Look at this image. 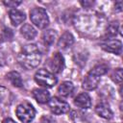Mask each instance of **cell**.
Wrapping results in <instances>:
<instances>
[{
    "instance_id": "9c48e42d",
    "label": "cell",
    "mask_w": 123,
    "mask_h": 123,
    "mask_svg": "<svg viewBox=\"0 0 123 123\" xmlns=\"http://www.w3.org/2000/svg\"><path fill=\"white\" fill-rule=\"evenodd\" d=\"M101 47L105 51L111 52L116 55H120L122 52V43L118 39H113V38L106 39L103 42H101Z\"/></svg>"
},
{
    "instance_id": "d4e9b609",
    "label": "cell",
    "mask_w": 123,
    "mask_h": 123,
    "mask_svg": "<svg viewBox=\"0 0 123 123\" xmlns=\"http://www.w3.org/2000/svg\"><path fill=\"white\" fill-rule=\"evenodd\" d=\"M3 123H16V122L13 121L12 118H6V119L3 121Z\"/></svg>"
},
{
    "instance_id": "7c38bea8",
    "label": "cell",
    "mask_w": 123,
    "mask_h": 123,
    "mask_svg": "<svg viewBox=\"0 0 123 123\" xmlns=\"http://www.w3.org/2000/svg\"><path fill=\"white\" fill-rule=\"evenodd\" d=\"M9 15H10V19H11V22L13 26H18L20 25L26 18L25 16V13L19 10H16V9H12L9 12Z\"/></svg>"
},
{
    "instance_id": "7402d4cb",
    "label": "cell",
    "mask_w": 123,
    "mask_h": 123,
    "mask_svg": "<svg viewBox=\"0 0 123 123\" xmlns=\"http://www.w3.org/2000/svg\"><path fill=\"white\" fill-rule=\"evenodd\" d=\"M7 63V57L3 50L0 49V66H4Z\"/></svg>"
},
{
    "instance_id": "ffe728a7",
    "label": "cell",
    "mask_w": 123,
    "mask_h": 123,
    "mask_svg": "<svg viewBox=\"0 0 123 123\" xmlns=\"http://www.w3.org/2000/svg\"><path fill=\"white\" fill-rule=\"evenodd\" d=\"M112 80L117 83V84H120L123 80V73H122V69L121 68H117L113 74H112Z\"/></svg>"
},
{
    "instance_id": "8992f818",
    "label": "cell",
    "mask_w": 123,
    "mask_h": 123,
    "mask_svg": "<svg viewBox=\"0 0 123 123\" xmlns=\"http://www.w3.org/2000/svg\"><path fill=\"white\" fill-rule=\"evenodd\" d=\"M16 115L18 119L23 123H30L36 115V111L34 107L28 103L24 102L17 106L16 108Z\"/></svg>"
},
{
    "instance_id": "5b68a950",
    "label": "cell",
    "mask_w": 123,
    "mask_h": 123,
    "mask_svg": "<svg viewBox=\"0 0 123 123\" xmlns=\"http://www.w3.org/2000/svg\"><path fill=\"white\" fill-rule=\"evenodd\" d=\"M30 19L37 27L44 29L49 24V17L46 11L42 8H34L30 12Z\"/></svg>"
},
{
    "instance_id": "cb8c5ba5",
    "label": "cell",
    "mask_w": 123,
    "mask_h": 123,
    "mask_svg": "<svg viewBox=\"0 0 123 123\" xmlns=\"http://www.w3.org/2000/svg\"><path fill=\"white\" fill-rule=\"evenodd\" d=\"M122 4H123L122 1H118V2H116V3H115V9H116L117 11L120 12V11L122 10Z\"/></svg>"
},
{
    "instance_id": "8fae6325",
    "label": "cell",
    "mask_w": 123,
    "mask_h": 123,
    "mask_svg": "<svg viewBox=\"0 0 123 123\" xmlns=\"http://www.w3.org/2000/svg\"><path fill=\"white\" fill-rule=\"evenodd\" d=\"M74 43V37L69 32H65L62 34V36L60 37L58 41V46L62 50H66L70 48Z\"/></svg>"
},
{
    "instance_id": "5bb4252c",
    "label": "cell",
    "mask_w": 123,
    "mask_h": 123,
    "mask_svg": "<svg viewBox=\"0 0 123 123\" xmlns=\"http://www.w3.org/2000/svg\"><path fill=\"white\" fill-rule=\"evenodd\" d=\"M33 96L34 98L40 104H45L48 103L50 99V94L46 89H41V88H36L33 90Z\"/></svg>"
},
{
    "instance_id": "6da1fadb",
    "label": "cell",
    "mask_w": 123,
    "mask_h": 123,
    "mask_svg": "<svg viewBox=\"0 0 123 123\" xmlns=\"http://www.w3.org/2000/svg\"><path fill=\"white\" fill-rule=\"evenodd\" d=\"M41 61V54L36 44H27L18 55V62L26 69L37 67Z\"/></svg>"
},
{
    "instance_id": "d6986e66",
    "label": "cell",
    "mask_w": 123,
    "mask_h": 123,
    "mask_svg": "<svg viewBox=\"0 0 123 123\" xmlns=\"http://www.w3.org/2000/svg\"><path fill=\"white\" fill-rule=\"evenodd\" d=\"M9 96H10V91L4 86H0V104L6 103L7 100H9Z\"/></svg>"
},
{
    "instance_id": "9a60e30c",
    "label": "cell",
    "mask_w": 123,
    "mask_h": 123,
    "mask_svg": "<svg viewBox=\"0 0 123 123\" xmlns=\"http://www.w3.org/2000/svg\"><path fill=\"white\" fill-rule=\"evenodd\" d=\"M21 35L28 40H32L35 38V37L37 36V31L36 29L31 25V24H24L21 27Z\"/></svg>"
},
{
    "instance_id": "7a4b0ae2",
    "label": "cell",
    "mask_w": 123,
    "mask_h": 123,
    "mask_svg": "<svg viewBox=\"0 0 123 123\" xmlns=\"http://www.w3.org/2000/svg\"><path fill=\"white\" fill-rule=\"evenodd\" d=\"M108 69L109 67L104 63L95 65L85 77L83 81V88H85L86 90L95 89L100 83L101 76L106 74L108 72Z\"/></svg>"
},
{
    "instance_id": "4fadbf2b",
    "label": "cell",
    "mask_w": 123,
    "mask_h": 123,
    "mask_svg": "<svg viewBox=\"0 0 123 123\" xmlns=\"http://www.w3.org/2000/svg\"><path fill=\"white\" fill-rule=\"evenodd\" d=\"M95 111L99 116H101V117H103L105 119H111L112 117V115H113L111 108L106 103L98 104L96 106V108H95Z\"/></svg>"
},
{
    "instance_id": "e0dca14e",
    "label": "cell",
    "mask_w": 123,
    "mask_h": 123,
    "mask_svg": "<svg viewBox=\"0 0 123 123\" xmlns=\"http://www.w3.org/2000/svg\"><path fill=\"white\" fill-rule=\"evenodd\" d=\"M73 90H74V86L71 82H63L60 85V86L58 88L59 93L63 97L69 96L73 92Z\"/></svg>"
},
{
    "instance_id": "44dd1931",
    "label": "cell",
    "mask_w": 123,
    "mask_h": 123,
    "mask_svg": "<svg viewBox=\"0 0 123 123\" xmlns=\"http://www.w3.org/2000/svg\"><path fill=\"white\" fill-rule=\"evenodd\" d=\"M116 33H117V26L116 25H110L109 27H108V29H107V34L109 35V36H111V37H112V36H115L116 35Z\"/></svg>"
},
{
    "instance_id": "30bf717a",
    "label": "cell",
    "mask_w": 123,
    "mask_h": 123,
    "mask_svg": "<svg viewBox=\"0 0 123 123\" xmlns=\"http://www.w3.org/2000/svg\"><path fill=\"white\" fill-rule=\"evenodd\" d=\"M74 104L81 109H88L91 107V98L86 92H82L75 98Z\"/></svg>"
},
{
    "instance_id": "ac0fdd59",
    "label": "cell",
    "mask_w": 123,
    "mask_h": 123,
    "mask_svg": "<svg viewBox=\"0 0 123 123\" xmlns=\"http://www.w3.org/2000/svg\"><path fill=\"white\" fill-rule=\"evenodd\" d=\"M57 38V33L54 30H46L42 34V40L45 45H52Z\"/></svg>"
},
{
    "instance_id": "277c9868",
    "label": "cell",
    "mask_w": 123,
    "mask_h": 123,
    "mask_svg": "<svg viewBox=\"0 0 123 123\" xmlns=\"http://www.w3.org/2000/svg\"><path fill=\"white\" fill-rule=\"evenodd\" d=\"M35 81L39 86H45V87H52L58 82V80L55 77V75L52 72H50V71H48L47 69H44V68L38 69L36 72Z\"/></svg>"
},
{
    "instance_id": "3957f363",
    "label": "cell",
    "mask_w": 123,
    "mask_h": 123,
    "mask_svg": "<svg viewBox=\"0 0 123 123\" xmlns=\"http://www.w3.org/2000/svg\"><path fill=\"white\" fill-rule=\"evenodd\" d=\"M98 23L101 24V21L98 18L90 16L89 14H83L82 17H79L78 20H76V27H78L81 32H94L95 27L99 26Z\"/></svg>"
},
{
    "instance_id": "2e32d148",
    "label": "cell",
    "mask_w": 123,
    "mask_h": 123,
    "mask_svg": "<svg viewBox=\"0 0 123 123\" xmlns=\"http://www.w3.org/2000/svg\"><path fill=\"white\" fill-rule=\"evenodd\" d=\"M7 79L12 83V86H16V87H21L23 86V81L22 78L20 76V74L16 71H11L7 74Z\"/></svg>"
},
{
    "instance_id": "52a82bcc",
    "label": "cell",
    "mask_w": 123,
    "mask_h": 123,
    "mask_svg": "<svg viewBox=\"0 0 123 123\" xmlns=\"http://www.w3.org/2000/svg\"><path fill=\"white\" fill-rule=\"evenodd\" d=\"M48 106L50 111L54 113V114H62V113H66L69 111V105L61 100L58 97H53L51 99H49L48 101Z\"/></svg>"
},
{
    "instance_id": "ba28073f",
    "label": "cell",
    "mask_w": 123,
    "mask_h": 123,
    "mask_svg": "<svg viewBox=\"0 0 123 123\" xmlns=\"http://www.w3.org/2000/svg\"><path fill=\"white\" fill-rule=\"evenodd\" d=\"M48 66L49 69L54 73H60L62 71L64 66V60L62 54L55 53L48 61Z\"/></svg>"
},
{
    "instance_id": "484cf974",
    "label": "cell",
    "mask_w": 123,
    "mask_h": 123,
    "mask_svg": "<svg viewBox=\"0 0 123 123\" xmlns=\"http://www.w3.org/2000/svg\"><path fill=\"white\" fill-rule=\"evenodd\" d=\"M81 4L84 6V7H86V6H88V5H92L93 4V2H87V1H85V2H81Z\"/></svg>"
},
{
    "instance_id": "603a6c76",
    "label": "cell",
    "mask_w": 123,
    "mask_h": 123,
    "mask_svg": "<svg viewBox=\"0 0 123 123\" xmlns=\"http://www.w3.org/2000/svg\"><path fill=\"white\" fill-rule=\"evenodd\" d=\"M4 4L10 8H15L16 6H18L19 4H21V1H11V0H8V1H4Z\"/></svg>"
}]
</instances>
